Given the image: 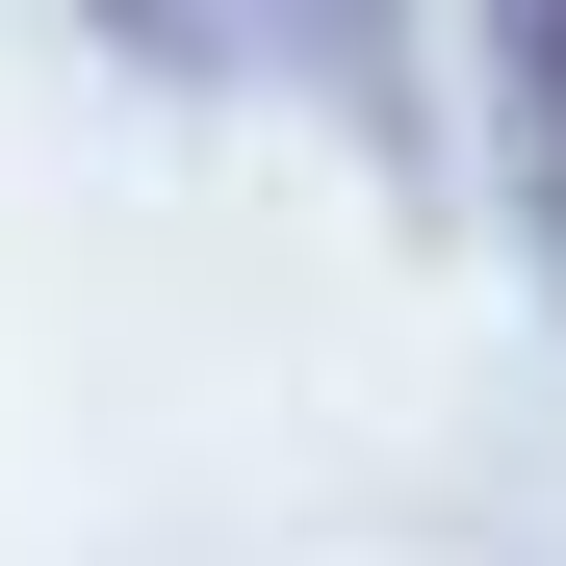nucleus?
<instances>
[{
	"instance_id": "obj_1",
	"label": "nucleus",
	"mask_w": 566,
	"mask_h": 566,
	"mask_svg": "<svg viewBox=\"0 0 566 566\" xmlns=\"http://www.w3.org/2000/svg\"><path fill=\"white\" fill-rule=\"evenodd\" d=\"M463 27H490V104H515V207L566 258V0H463Z\"/></svg>"
},
{
	"instance_id": "obj_2",
	"label": "nucleus",
	"mask_w": 566,
	"mask_h": 566,
	"mask_svg": "<svg viewBox=\"0 0 566 566\" xmlns=\"http://www.w3.org/2000/svg\"><path fill=\"white\" fill-rule=\"evenodd\" d=\"M104 27H129V52H207V0H104Z\"/></svg>"
}]
</instances>
